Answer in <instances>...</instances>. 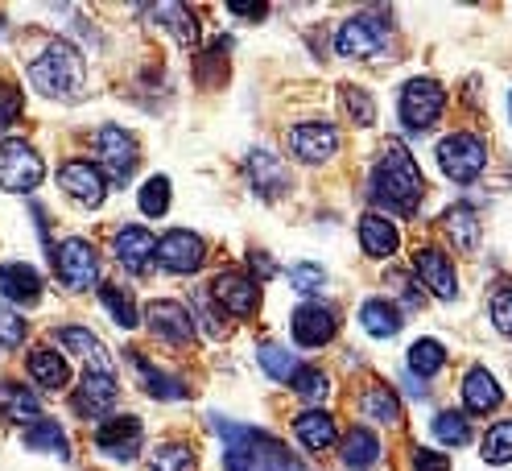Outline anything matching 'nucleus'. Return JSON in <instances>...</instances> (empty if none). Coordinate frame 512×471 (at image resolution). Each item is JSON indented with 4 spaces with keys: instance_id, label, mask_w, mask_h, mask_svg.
I'll use <instances>...</instances> for the list:
<instances>
[{
    "instance_id": "f257e3e1",
    "label": "nucleus",
    "mask_w": 512,
    "mask_h": 471,
    "mask_svg": "<svg viewBox=\"0 0 512 471\" xmlns=\"http://www.w3.org/2000/svg\"><path fill=\"white\" fill-rule=\"evenodd\" d=\"M376 153L380 157H376V170H372V199H380L389 211L413 215V207H418L426 195V182H422L418 162H413V153L397 137H384Z\"/></svg>"
},
{
    "instance_id": "f03ea898",
    "label": "nucleus",
    "mask_w": 512,
    "mask_h": 471,
    "mask_svg": "<svg viewBox=\"0 0 512 471\" xmlns=\"http://www.w3.org/2000/svg\"><path fill=\"white\" fill-rule=\"evenodd\" d=\"M211 430L223 434V467L228 471H306L285 443L256 426H236L228 418H211Z\"/></svg>"
},
{
    "instance_id": "7ed1b4c3",
    "label": "nucleus",
    "mask_w": 512,
    "mask_h": 471,
    "mask_svg": "<svg viewBox=\"0 0 512 471\" xmlns=\"http://www.w3.org/2000/svg\"><path fill=\"white\" fill-rule=\"evenodd\" d=\"M29 83H34L50 100H79V91H83V54L71 42L50 38L42 46V54L29 62Z\"/></svg>"
},
{
    "instance_id": "20e7f679",
    "label": "nucleus",
    "mask_w": 512,
    "mask_h": 471,
    "mask_svg": "<svg viewBox=\"0 0 512 471\" xmlns=\"http://www.w3.org/2000/svg\"><path fill=\"white\" fill-rule=\"evenodd\" d=\"M46 178V162L34 145L25 141H0V191L9 195H34Z\"/></svg>"
},
{
    "instance_id": "39448f33",
    "label": "nucleus",
    "mask_w": 512,
    "mask_h": 471,
    "mask_svg": "<svg viewBox=\"0 0 512 471\" xmlns=\"http://www.w3.org/2000/svg\"><path fill=\"white\" fill-rule=\"evenodd\" d=\"M397 108H401L405 129L426 133L430 124L442 116V108H446V87H442V83H434V79H409V83L401 87Z\"/></svg>"
},
{
    "instance_id": "423d86ee",
    "label": "nucleus",
    "mask_w": 512,
    "mask_h": 471,
    "mask_svg": "<svg viewBox=\"0 0 512 471\" xmlns=\"http://www.w3.org/2000/svg\"><path fill=\"white\" fill-rule=\"evenodd\" d=\"M438 166L451 182H475L479 170L488 166V149L471 133H451L438 141Z\"/></svg>"
},
{
    "instance_id": "0eeeda50",
    "label": "nucleus",
    "mask_w": 512,
    "mask_h": 471,
    "mask_svg": "<svg viewBox=\"0 0 512 471\" xmlns=\"http://www.w3.org/2000/svg\"><path fill=\"white\" fill-rule=\"evenodd\" d=\"M389 42V21L384 17H347L335 29V54L343 58H372Z\"/></svg>"
},
{
    "instance_id": "6e6552de",
    "label": "nucleus",
    "mask_w": 512,
    "mask_h": 471,
    "mask_svg": "<svg viewBox=\"0 0 512 471\" xmlns=\"http://www.w3.org/2000/svg\"><path fill=\"white\" fill-rule=\"evenodd\" d=\"M54 265H58V281H62L67 290H91L95 277H100V257H95V248H91L87 240L58 244Z\"/></svg>"
},
{
    "instance_id": "1a4fd4ad",
    "label": "nucleus",
    "mask_w": 512,
    "mask_h": 471,
    "mask_svg": "<svg viewBox=\"0 0 512 471\" xmlns=\"http://www.w3.org/2000/svg\"><path fill=\"white\" fill-rule=\"evenodd\" d=\"M153 261L162 265L166 273H199L203 261H207V244H203L195 232L174 228V232H166L162 240H157Z\"/></svg>"
},
{
    "instance_id": "9d476101",
    "label": "nucleus",
    "mask_w": 512,
    "mask_h": 471,
    "mask_svg": "<svg viewBox=\"0 0 512 471\" xmlns=\"http://www.w3.org/2000/svg\"><path fill=\"white\" fill-rule=\"evenodd\" d=\"M95 145H100V157H104L108 174L116 178V186L128 182V174H133L137 162H141V145H137V137L128 133V129H120V124H104V129L95 133Z\"/></svg>"
},
{
    "instance_id": "9b49d317",
    "label": "nucleus",
    "mask_w": 512,
    "mask_h": 471,
    "mask_svg": "<svg viewBox=\"0 0 512 471\" xmlns=\"http://www.w3.org/2000/svg\"><path fill=\"white\" fill-rule=\"evenodd\" d=\"M290 149L298 162H331L339 149V129L327 120H306L290 129Z\"/></svg>"
},
{
    "instance_id": "f8f14e48",
    "label": "nucleus",
    "mask_w": 512,
    "mask_h": 471,
    "mask_svg": "<svg viewBox=\"0 0 512 471\" xmlns=\"http://www.w3.org/2000/svg\"><path fill=\"white\" fill-rule=\"evenodd\" d=\"M211 294L232 319H248V314H256V306H261V286H256L248 273H219Z\"/></svg>"
},
{
    "instance_id": "ddd939ff",
    "label": "nucleus",
    "mask_w": 512,
    "mask_h": 471,
    "mask_svg": "<svg viewBox=\"0 0 512 471\" xmlns=\"http://www.w3.org/2000/svg\"><path fill=\"white\" fill-rule=\"evenodd\" d=\"M141 443H145V426L137 418H128V414L124 418H108L100 430H95V447H100L104 455H112V459H120V463L137 459Z\"/></svg>"
},
{
    "instance_id": "4468645a",
    "label": "nucleus",
    "mask_w": 512,
    "mask_h": 471,
    "mask_svg": "<svg viewBox=\"0 0 512 471\" xmlns=\"http://www.w3.org/2000/svg\"><path fill=\"white\" fill-rule=\"evenodd\" d=\"M58 186L83 207H100L108 199V182H104L100 166H91V162H67L58 170Z\"/></svg>"
},
{
    "instance_id": "2eb2a0df",
    "label": "nucleus",
    "mask_w": 512,
    "mask_h": 471,
    "mask_svg": "<svg viewBox=\"0 0 512 471\" xmlns=\"http://www.w3.org/2000/svg\"><path fill=\"white\" fill-rule=\"evenodd\" d=\"M413 269H418L422 286L434 294V298H459V277H455V265L446 261V253H438V248H418L413 253Z\"/></svg>"
},
{
    "instance_id": "dca6fc26",
    "label": "nucleus",
    "mask_w": 512,
    "mask_h": 471,
    "mask_svg": "<svg viewBox=\"0 0 512 471\" xmlns=\"http://www.w3.org/2000/svg\"><path fill=\"white\" fill-rule=\"evenodd\" d=\"M145 319L153 335H162L166 343H178V348L195 339V319H190V310L182 302H149Z\"/></svg>"
},
{
    "instance_id": "f3484780",
    "label": "nucleus",
    "mask_w": 512,
    "mask_h": 471,
    "mask_svg": "<svg viewBox=\"0 0 512 471\" xmlns=\"http://www.w3.org/2000/svg\"><path fill=\"white\" fill-rule=\"evenodd\" d=\"M244 170H248L252 191L261 195V199H277V195H285V186H290V170H285V166H281V157L269 153V149L248 153Z\"/></svg>"
},
{
    "instance_id": "a211bd4d",
    "label": "nucleus",
    "mask_w": 512,
    "mask_h": 471,
    "mask_svg": "<svg viewBox=\"0 0 512 471\" xmlns=\"http://www.w3.org/2000/svg\"><path fill=\"white\" fill-rule=\"evenodd\" d=\"M339 331L335 323V314L327 306H318V302H306L294 310V339H298V348H323V343H331Z\"/></svg>"
},
{
    "instance_id": "6ab92c4d",
    "label": "nucleus",
    "mask_w": 512,
    "mask_h": 471,
    "mask_svg": "<svg viewBox=\"0 0 512 471\" xmlns=\"http://www.w3.org/2000/svg\"><path fill=\"white\" fill-rule=\"evenodd\" d=\"M71 405H75V414H83V418H104L116 405V376L83 372V385H79Z\"/></svg>"
},
{
    "instance_id": "aec40b11",
    "label": "nucleus",
    "mask_w": 512,
    "mask_h": 471,
    "mask_svg": "<svg viewBox=\"0 0 512 471\" xmlns=\"http://www.w3.org/2000/svg\"><path fill=\"white\" fill-rule=\"evenodd\" d=\"M58 343L62 348H71L83 364H87V372H104V376H116V364H112V356H108V348L100 339H95L87 327H58Z\"/></svg>"
},
{
    "instance_id": "412c9836",
    "label": "nucleus",
    "mask_w": 512,
    "mask_h": 471,
    "mask_svg": "<svg viewBox=\"0 0 512 471\" xmlns=\"http://www.w3.org/2000/svg\"><path fill=\"white\" fill-rule=\"evenodd\" d=\"M153 253H157V240H153L145 228L128 224V228H120V232H116V261H120L128 273H133V277L149 273Z\"/></svg>"
},
{
    "instance_id": "4be33fe9",
    "label": "nucleus",
    "mask_w": 512,
    "mask_h": 471,
    "mask_svg": "<svg viewBox=\"0 0 512 471\" xmlns=\"http://www.w3.org/2000/svg\"><path fill=\"white\" fill-rule=\"evenodd\" d=\"M0 294H5L13 306H34L42 298V277L29 269V265H0Z\"/></svg>"
},
{
    "instance_id": "5701e85b",
    "label": "nucleus",
    "mask_w": 512,
    "mask_h": 471,
    "mask_svg": "<svg viewBox=\"0 0 512 471\" xmlns=\"http://www.w3.org/2000/svg\"><path fill=\"white\" fill-rule=\"evenodd\" d=\"M29 376L42 385V389H50V393H58V389H67L71 385V368H67V360H62L54 348H46V343H38L34 352H29Z\"/></svg>"
},
{
    "instance_id": "b1692460",
    "label": "nucleus",
    "mask_w": 512,
    "mask_h": 471,
    "mask_svg": "<svg viewBox=\"0 0 512 471\" xmlns=\"http://www.w3.org/2000/svg\"><path fill=\"white\" fill-rule=\"evenodd\" d=\"M0 414L21 426H38L42 422V401L17 381H0Z\"/></svg>"
},
{
    "instance_id": "393cba45",
    "label": "nucleus",
    "mask_w": 512,
    "mask_h": 471,
    "mask_svg": "<svg viewBox=\"0 0 512 471\" xmlns=\"http://www.w3.org/2000/svg\"><path fill=\"white\" fill-rule=\"evenodd\" d=\"M397 244H401V236H397V228H393L384 215L368 211V215L360 219V248H364L368 257H376V261L393 257V253H397Z\"/></svg>"
},
{
    "instance_id": "a878e982",
    "label": "nucleus",
    "mask_w": 512,
    "mask_h": 471,
    "mask_svg": "<svg viewBox=\"0 0 512 471\" xmlns=\"http://www.w3.org/2000/svg\"><path fill=\"white\" fill-rule=\"evenodd\" d=\"M442 228H446V240L455 244V253H475L479 248V215L467 207V203H455L451 211L442 215Z\"/></svg>"
},
{
    "instance_id": "bb28decb",
    "label": "nucleus",
    "mask_w": 512,
    "mask_h": 471,
    "mask_svg": "<svg viewBox=\"0 0 512 471\" xmlns=\"http://www.w3.org/2000/svg\"><path fill=\"white\" fill-rule=\"evenodd\" d=\"M500 401H504V393H500V385L492 381V372L471 368V372L463 376V405H467L471 414H492Z\"/></svg>"
},
{
    "instance_id": "cd10ccee",
    "label": "nucleus",
    "mask_w": 512,
    "mask_h": 471,
    "mask_svg": "<svg viewBox=\"0 0 512 471\" xmlns=\"http://www.w3.org/2000/svg\"><path fill=\"white\" fill-rule=\"evenodd\" d=\"M339 459H343L347 471H368V467L380 459V438H376L368 426H351L347 438H343Z\"/></svg>"
},
{
    "instance_id": "c85d7f7f",
    "label": "nucleus",
    "mask_w": 512,
    "mask_h": 471,
    "mask_svg": "<svg viewBox=\"0 0 512 471\" xmlns=\"http://www.w3.org/2000/svg\"><path fill=\"white\" fill-rule=\"evenodd\" d=\"M294 434L306 451H327L335 443V418L327 410H306L294 418Z\"/></svg>"
},
{
    "instance_id": "c756f323",
    "label": "nucleus",
    "mask_w": 512,
    "mask_h": 471,
    "mask_svg": "<svg viewBox=\"0 0 512 471\" xmlns=\"http://www.w3.org/2000/svg\"><path fill=\"white\" fill-rule=\"evenodd\" d=\"M360 323H364V331L376 335V339H393L405 319H401V310H397L389 298H368V302L360 306Z\"/></svg>"
},
{
    "instance_id": "7c9ffc66",
    "label": "nucleus",
    "mask_w": 512,
    "mask_h": 471,
    "mask_svg": "<svg viewBox=\"0 0 512 471\" xmlns=\"http://www.w3.org/2000/svg\"><path fill=\"white\" fill-rule=\"evenodd\" d=\"M25 447L29 451H46V455H58V459H71V443H67V434H62L58 422L42 418L38 426H29L25 430Z\"/></svg>"
},
{
    "instance_id": "2f4dec72",
    "label": "nucleus",
    "mask_w": 512,
    "mask_h": 471,
    "mask_svg": "<svg viewBox=\"0 0 512 471\" xmlns=\"http://www.w3.org/2000/svg\"><path fill=\"white\" fill-rule=\"evenodd\" d=\"M133 364H137V372H141V381H145V393H149V397H157V401H178V397H186V389H182L178 376H170V372H162V368H153L145 356H133Z\"/></svg>"
},
{
    "instance_id": "473e14b6",
    "label": "nucleus",
    "mask_w": 512,
    "mask_h": 471,
    "mask_svg": "<svg viewBox=\"0 0 512 471\" xmlns=\"http://www.w3.org/2000/svg\"><path fill=\"white\" fill-rule=\"evenodd\" d=\"M149 13H153V17H166L170 34H174L186 50H195V46H199V21H195V13H190L186 5H153Z\"/></svg>"
},
{
    "instance_id": "72a5a7b5",
    "label": "nucleus",
    "mask_w": 512,
    "mask_h": 471,
    "mask_svg": "<svg viewBox=\"0 0 512 471\" xmlns=\"http://www.w3.org/2000/svg\"><path fill=\"white\" fill-rule=\"evenodd\" d=\"M360 410H364V418H372V422H401V401H397V393H393L389 385H372V389L360 397Z\"/></svg>"
},
{
    "instance_id": "f704fd0d",
    "label": "nucleus",
    "mask_w": 512,
    "mask_h": 471,
    "mask_svg": "<svg viewBox=\"0 0 512 471\" xmlns=\"http://www.w3.org/2000/svg\"><path fill=\"white\" fill-rule=\"evenodd\" d=\"M149 471H195V451L186 443H162L149 451Z\"/></svg>"
},
{
    "instance_id": "c9c22d12",
    "label": "nucleus",
    "mask_w": 512,
    "mask_h": 471,
    "mask_svg": "<svg viewBox=\"0 0 512 471\" xmlns=\"http://www.w3.org/2000/svg\"><path fill=\"white\" fill-rule=\"evenodd\" d=\"M100 302L108 306V314L124 327V331H133L137 323H141V314H137V306H133V298H128V290L124 286H100Z\"/></svg>"
},
{
    "instance_id": "e433bc0d",
    "label": "nucleus",
    "mask_w": 512,
    "mask_h": 471,
    "mask_svg": "<svg viewBox=\"0 0 512 471\" xmlns=\"http://www.w3.org/2000/svg\"><path fill=\"white\" fill-rule=\"evenodd\" d=\"M442 364H446V348H442L438 339H418L409 348V372L434 376V372H442Z\"/></svg>"
},
{
    "instance_id": "4c0bfd02",
    "label": "nucleus",
    "mask_w": 512,
    "mask_h": 471,
    "mask_svg": "<svg viewBox=\"0 0 512 471\" xmlns=\"http://www.w3.org/2000/svg\"><path fill=\"white\" fill-rule=\"evenodd\" d=\"M434 438L446 447H467L471 443V422L455 410H442V414H434Z\"/></svg>"
},
{
    "instance_id": "58836bf2",
    "label": "nucleus",
    "mask_w": 512,
    "mask_h": 471,
    "mask_svg": "<svg viewBox=\"0 0 512 471\" xmlns=\"http://www.w3.org/2000/svg\"><path fill=\"white\" fill-rule=\"evenodd\" d=\"M261 368L273 376V381H281V385H294V376H298L294 352L277 348V343H265V348H261Z\"/></svg>"
},
{
    "instance_id": "ea45409f",
    "label": "nucleus",
    "mask_w": 512,
    "mask_h": 471,
    "mask_svg": "<svg viewBox=\"0 0 512 471\" xmlns=\"http://www.w3.org/2000/svg\"><path fill=\"white\" fill-rule=\"evenodd\" d=\"M339 104H343L347 120H356L360 129H364V124H372V116H376L372 96H368L364 87H356V83H343V87H339Z\"/></svg>"
},
{
    "instance_id": "a19ab883",
    "label": "nucleus",
    "mask_w": 512,
    "mask_h": 471,
    "mask_svg": "<svg viewBox=\"0 0 512 471\" xmlns=\"http://www.w3.org/2000/svg\"><path fill=\"white\" fill-rule=\"evenodd\" d=\"M484 459L488 463H512V422H496L488 434H484Z\"/></svg>"
},
{
    "instance_id": "79ce46f5",
    "label": "nucleus",
    "mask_w": 512,
    "mask_h": 471,
    "mask_svg": "<svg viewBox=\"0 0 512 471\" xmlns=\"http://www.w3.org/2000/svg\"><path fill=\"white\" fill-rule=\"evenodd\" d=\"M294 389H298V397H306V401H327V393H331V381H327V372L323 368H298V376H294Z\"/></svg>"
},
{
    "instance_id": "37998d69",
    "label": "nucleus",
    "mask_w": 512,
    "mask_h": 471,
    "mask_svg": "<svg viewBox=\"0 0 512 471\" xmlns=\"http://www.w3.org/2000/svg\"><path fill=\"white\" fill-rule=\"evenodd\" d=\"M141 211H145V215H153V219L170 211V182H166L162 174L149 178V182L141 186Z\"/></svg>"
},
{
    "instance_id": "c03bdc74",
    "label": "nucleus",
    "mask_w": 512,
    "mask_h": 471,
    "mask_svg": "<svg viewBox=\"0 0 512 471\" xmlns=\"http://www.w3.org/2000/svg\"><path fill=\"white\" fill-rule=\"evenodd\" d=\"M290 286H294V290H302V294H318V290L327 286V273H323V265L302 261V265H294V269H290Z\"/></svg>"
},
{
    "instance_id": "a18cd8bd",
    "label": "nucleus",
    "mask_w": 512,
    "mask_h": 471,
    "mask_svg": "<svg viewBox=\"0 0 512 471\" xmlns=\"http://www.w3.org/2000/svg\"><path fill=\"white\" fill-rule=\"evenodd\" d=\"M17 343H25V319L0 302V348H17Z\"/></svg>"
},
{
    "instance_id": "49530a36",
    "label": "nucleus",
    "mask_w": 512,
    "mask_h": 471,
    "mask_svg": "<svg viewBox=\"0 0 512 471\" xmlns=\"http://www.w3.org/2000/svg\"><path fill=\"white\" fill-rule=\"evenodd\" d=\"M492 319H496V331L500 335H512V281L492 294Z\"/></svg>"
},
{
    "instance_id": "de8ad7c7",
    "label": "nucleus",
    "mask_w": 512,
    "mask_h": 471,
    "mask_svg": "<svg viewBox=\"0 0 512 471\" xmlns=\"http://www.w3.org/2000/svg\"><path fill=\"white\" fill-rule=\"evenodd\" d=\"M413 471H451V459L426 447H413Z\"/></svg>"
},
{
    "instance_id": "09e8293b",
    "label": "nucleus",
    "mask_w": 512,
    "mask_h": 471,
    "mask_svg": "<svg viewBox=\"0 0 512 471\" xmlns=\"http://www.w3.org/2000/svg\"><path fill=\"white\" fill-rule=\"evenodd\" d=\"M17 112H21V96H17V91H0V133H5L9 124L17 120Z\"/></svg>"
},
{
    "instance_id": "8fccbe9b",
    "label": "nucleus",
    "mask_w": 512,
    "mask_h": 471,
    "mask_svg": "<svg viewBox=\"0 0 512 471\" xmlns=\"http://www.w3.org/2000/svg\"><path fill=\"white\" fill-rule=\"evenodd\" d=\"M236 17H265L269 13V5H261V0H256V5H240V0H232V5H228Z\"/></svg>"
},
{
    "instance_id": "3c124183",
    "label": "nucleus",
    "mask_w": 512,
    "mask_h": 471,
    "mask_svg": "<svg viewBox=\"0 0 512 471\" xmlns=\"http://www.w3.org/2000/svg\"><path fill=\"white\" fill-rule=\"evenodd\" d=\"M508 116H512V91H508Z\"/></svg>"
}]
</instances>
